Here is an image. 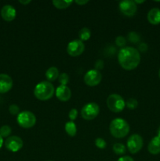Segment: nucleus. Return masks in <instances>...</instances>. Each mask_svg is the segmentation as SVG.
Returning a JSON list of instances; mask_svg holds the SVG:
<instances>
[{"label":"nucleus","mask_w":160,"mask_h":161,"mask_svg":"<svg viewBox=\"0 0 160 161\" xmlns=\"http://www.w3.org/2000/svg\"><path fill=\"white\" fill-rule=\"evenodd\" d=\"M118 61L122 69L126 71H131L139 65L141 54L138 50L134 47H123L118 53Z\"/></svg>","instance_id":"f257e3e1"},{"label":"nucleus","mask_w":160,"mask_h":161,"mask_svg":"<svg viewBox=\"0 0 160 161\" xmlns=\"http://www.w3.org/2000/svg\"><path fill=\"white\" fill-rule=\"evenodd\" d=\"M130 125L122 118H115L110 123V134L115 138H122L130 132Z\"/></svg>","instance_id":"f03ea898"},{"label":"nucleus","mask_w":160,"mask_h":161,"mask_svg":"<svg viewBox=\"0 0 160 161\" xmlns=\"http://www.w3.org/2000/svg\"><path fill=\"white\" fill-rule=\"evenodd\" d=\"M55 93V88L50 82L42 81L38 83L34 90V95L38 100L47 101L51 98Z\"/></svg>","instance_id":"7ed1b4c3"},{"label":"nucleus","mask_w":160,"mask_h":161,"mask_svg":"<svg viewBox=\"0 0 160 161\" xmlns=\"http://www.w3.org/2000/svg\"><path fill=\"white\" fill-rule=\"evenodd\" d=\"M108 108L113 113H120L125 107V102L123 97L118 94H110L107 98Z\"/></svg>","instance_id":"20e7f679"},{"label":"nucleus","mask_w":160,"mask_h":161,"mask_svg":"<svg viewBox=\"0 0 160 161\" xmlns=\"http://www.w3.org/2000/svg\"><path fill=\"white\" fill-rule=\"evenodd\" d=\"M17 124L21 127L29 129L34 127L36 124V116L33 113L30 111L20 112L17 115Z\"/></svg>","instance_id":"39448f33"},{"label":"nucleus","mask_w":160,"mask_h":161,"mask_svg":"<svg viewBox=\"0 0 160 161\" xmlns=\"http://www.w3.org/2000/svg\"><path fill=\"white\" fill-rule=\"evenodd\" d=\"M100 113V107L95 102H89L82 108L81 116L86 120L94 119Z\"/></svg>","instance_id":"423d86ee"},{"label":"nucleus","mask_w":160,"mask_h":161,"mask_svg":"<svg viewBox=\"0 0 160 161\" xmlns=\"http://www.w3.org/2000/svg\"><path fill=\"white\" fill-rule=\"evenodd\" d=\"M143 145H144V141L141 135L137 134L132 135L127 140V149L129 152L132 154H136L141 151L142 149Z\"/></svg>","instance_id":"0eeeda50"},{"label":"nucleus","mask_w":160,"mask_h":161,"mask_svg":"<svg viewBox=\"0 0 160 161\" xmlns=\"http://www.w3.org/2000/svg\"><path fill=\"white\" fill-rule=\"evenodd\" d=\"M119 9L126 17H133L137 11V5L133 0H123L119 3Z\"/></svg>","instance_id":"6e6552de"},{"label":"nucleus","mask_w":160,"mask_h":161,"mask_svg":"<svg viewBox=\"0 0 160 161\" xmlns=\"http://www.w3.org/2000/svg\"><path fill=\"white\" fill-rule=\"evenodd\" d=\"M85 50V44L79 39L72 40L67 44V52L71 57L80 56Z\"/></svg>","instance_id":"1a4fd4ad"},{"label":"nucleus","mask_w":160,"mask_h":161,"mask_svg":"<svg viewBox=\"0 0 160 161\" xmlns=\"http://www.w3.org/2000/svg\"><path fill=\"white\" fill-rule=\"evenodd\" d=\"M102 75L100 71L96 69H91L88 71L84 75V82L87 86H97L101 82Z\"/></svg>","instance_id":"9d476101"},{"label":"nucleus","mask_w":160,"mask_h":161,"mask_svg":"<svg viewBox=\"0 0 160 161\" xmlns=\"http://www.w3.org/2000/svg\"><path fill=\"white\" fill-rule=\"evenodd\" d=\"M24 146L23 140L18 136L8 137L5 141V146L8 150L13 153L18 152L22 149Z\"/></svg>","instance_id":"9b49d317"},{"label":"nucleus","mask_w":160,"mask_h":161,"mask_svg":"<svg viewBox=\"0 0 160 161\" xmlns=\"http://www.w3.org/2000/svg\"><path fill=\"white\" fill-rule=\"evenodd\" d=\"M55 94L58 100L63 102H66L70 100L71 97H72V91L67 86L60 85L55 91Z\"/></svg>","instance_id":"f8f14e48"},{"label":"nucleus","mask_w":160,"mask_h":161,"mask_svg":"<svg viewBox=\"0 0 160 161\" xmlns=\"http://www.w3.org/2000/svg\"><path fill=\"white\" fill-rule=\"evenodd\" d=\"M13 87V80L9 75L0 74V93L4 94L10 91Z\"/></svg>","instance_id":"ddd939ff"},{"label":"nucleus","mask_w":160,"mask_h":161,"mask_svg":"<svg viewBox=\"0 0 160 161\" xmlns=\"http://www.w3.org/2000/svg\"><path fill=\"white\" fill-rule=\"evenodd\" d=\"M1 16L6 21H12L17 16V11L11 5H5L1 9Z\"/></svg>","instance_id":"4468645a"},{"label":"nucleus","mask_w":160,"mask_h":161,"mask_svg":"<svg viewBox=\"0 0 160 161\" xmlns=\"http://www.w3.org/2000/svg\"><path fill=\"white\" fill-rule=\"evenodd\" d=\"M147 18L149 23L152 25H157L160 24V9L152 8L147 13Z\"/></svg>","instance_id":"2eb2a0df"},{"label":"nucleus","mask_w":160,"mask_h":161,"mask_svg":"<svg viewBox=\"0 0 160 161\" xmlns=\"http://www.w3.org/2000/svg\"><path fill=\"white\" fill-rule=\"evenodd\" d=\"M147 150L152 155H157L160 153V138L155 136L151 140L147 146Z\"/></svg>","instance_id":"dca6fc26"},{"label":"nucleus","mask_w":160,"mask_h":161,"mask_svg":"<svg viewBox=\"0 0 160 161\" xmlns=\"http://www.w3.org/2000/svg\"><path fill=\"white\" fill-rule=\"evenodd\" d=\"M59 75V70L57 69V68L54 67V66L49 68L45 72V78L48 82L55 81L56 79H58Z\"/></svg>","instance_id":"f3484780"},{"label":"nucleus","mask_w":160,"mask_h":161,"mask_svg":"<svg viewBox=\"0 0 160 161\" xmlns=\"http://www.w3.org/2000/svg\"><path fill=\"white\" fill-rule=\"evenodd\" d=\"M64 129H65L66 133H67L69 136L74 137L76 135L77 127L73 121H68V122L66 123L65 126H64Z\"/></svg>","instance_id":"a211bd4d"},{"label":"nucleus","mask_w":160,"mask_h":161,"mask_svg":"<svg viewBox=\"0 0 160 161\" xmlns=\"http://www.w3.org/2000/svg\"><path fill=\"white\" fill-rule=\"evenodd\" d=\"M73 1H69V0H53V5L59 9H67V7L72 4Z\"/></svg>","instance_id":"6ab92c4d"},{"label":"nucleus","mask_w":160,"mask_h":161,"mask_svg":"<svg viewBox=\"0 0 160 161\" xmlns=\"http://www.w3.org/2000/svg\"><path fill=\"white\" fill-rule=\"evenodd\" d=\"M91 37V31L88 28H83L78 32V38L82 42L89 40Z\"/></svg>","instance_id":"aec40b11"},{"label":"nucleus","mask_w":160,"mask_h":161,"mask_svg":"<svg viewBox=\"0 0 160 161\" xmlns=\"http://www.w3.org/2000/svg\"><path fill=\"white\" fill-rule=\"evenodd\" d=\"M125 147L122 143H115L113 146V151L117 155H123L125 153Z\"/></svg>","instance_id":"412c9836"},{"label":"nucleus","mask_w":160,"mask_h":161,"mask_svg":"<svg viewBox=\"0 0 160 161\" xmlns=\"http://www.w3.org/2000/svg\"><path fill=\"white\" fill-rule=\"evenodd\" d=\"M127 39L128 41H130L132 43H137L140 42V39H141V36H139V34L135 31H130V33H128V36H127Z\"/></svg>","instance_id":"4be33fe9"},{"label":"nucleus","mask_w":160,"mask_h":161,"mask_svg":"<svg viewBox=\"0 0 160 161\" xmlns=\"http://www.w3.org/2000/svg\"><path fill=\"white\" fill-rule=\"evenodd\" d=\"M12 132V129L9 125H3L0 127V136L2 138H7Z\"/></svg>","instance_id":"5701e85b"},{"label":"nucleus","mask_w":160,"mask_h":161,"mask_svg":"<svg viewBox=\"0 0 160 161\" xmlns=\"http://www.w3.org/2000/svg\"><path fill=\"white\" fill-rule=\"evenodd\" d=\"M125 105L129 109H135L137 108L138 106V102L136 99L135 98H129L128 100L125 102Z\"/></svg>","instance_id":"b1692460"},{"label":"nucleus","mask_w":160,"mask_h":161,"mask_svg":"<svg viewBox=\"0 0 160 161\" xmlns=\"http://www.w3.org/2000/svg\"><path fill=\"white\" fill-rule=\"evenodd\" d=\"M58 80H59V83H61V85L67 86L69 82V75L65 72H63V73L60 74L59 77H58Z\"/></svg>","instance_id":"393cba45"},{"label":"nucleus","mask_w":160,"mask_h":161,"mask_svg":"<svg viewBox=\"0 0 160 161\" xmlns=\"http://www.w3.org/2000/svg\"><path fill=\"white\" fill-rule=\"evenodd\" d=\"M115 44L117 47L123 48V47L125 46V44H126V39L124 38L123 36H119L116 37L115 41Z\"/></svg>","instance_id":"a878e982"},{"label":"nucleus","mask_w":160,"mask_h":161,"mask_svg":"<svg viewBox=\"0 0 160 161\" xmlns=\"http://www.w3.org/2000/svg\"><path fill=\"white\" fill-rule=\"evenodd\" d=\"M95 146H97L98 149H104L106 148L107 146V142H105L104 139H103L102 138H97L95 140Z\"/></svg>","instance_id":"bb28decb"},{"label":"nucleus","mask_w":160,"mask_h":161,"mask_svg":"<svg viewBox=\"0 0 160 161\" xmlns=\"http://www.w3.org/2000/svg\"><path fill=\"white\" fill-rule=\"evenodd\" d=\"M9 112L12 115H18L20 113V108H19V106L17 105L13 104V105H9Z\"/></svg>","instance_id":"cd10ccee"},{"label":"nucleus","mask_w":160,"mask_h":161,"mask_svg":"<svg viewBox=\"0 0 160 161\" xmlns=\"http://www.w3.org/2000/svg\"><path fill=\"white\" fill-rule=\"evenodd\" d=\"M78 110L76 108H72L68 113V117L70 119V121H75L78 116Z\"/></svg>","instance_id":"c85d7f7f"},{"label":"nucleus","mask_w":160,"mask_h":161,"mask_svg":"<svg viewBox=\"0 0 160 161\" xmlns=\"http://www.w3.org/2000/svg\"><path fill=\"white\" fill-rule=\"evenodd\" d=\"M104 62L103 60H97L95 63V69L97 71H100L101 69H104Z\"/></svg>","instance_id":"c756f323"},{"label":"nucleus","mask_w":160,"mask_h":161,"mask_svg":"<svg viewBox=\"0 0 160 161\" xmlns=\"http://www.w3.org/2000/svg\"><path fill=\"white\" fill-rule=\"evenodd\" d=\"M147 48H148V47H147V43H145V42H141L138 45V51L145 52L147 50Z\"/></svg>","instance_id":"7c9ffc66"},{"label":"nucleus","mask_w":160,"mask_h":161,"mask_svg":"<svg viewBox=\"0 0 160 161\" xmlns=\"http://www.w3.org/2000/svg\"><path fill=\"white\" fill-rule=\"evenodd\" d=\"M117 161H134V160L129 156H124V157H120Z\"/></svg>","instance_id":"2f4dec72"},{"label":"nucleus","mask_w":160,"mask_h":161,"mask_svg":"<svg viewBox=\"0 0 160 161\" xmlns=\"http://www.w3.org/2000/svg\"><path fill=\"white\" fill-rule=\"evenodd\" d=\"M75 3H76V4L78 5H80V6H83V5H86L88 3H89V1L88 0H76V1H75Z\"/></svg>","instance_id":"473e14b6"},{"label":"nucleus","mask_w":160,"mask_h":161,"mask_svg":"<svg viewBox=\"0 0 160 161\" xmlns=\"http://www.w3.org/2000/svg\"><path fill=\"white\" fill-rule=\"evenodd\" d=\"M19 3H21V4H23V5H28L31 3V0H27V1H22V0H20V1H19Z\"/></svg>","instance_id":"72a5a7b5"},{"label":"nucleus","mask_w":160,"mask_h":161,"mask_svg":"<svg viewBox=\"0 0 160 161\" xmlns=\"http://www.w3.org/2000/svg\"><path fill=\"white\" fill-rule=\"evenodd\" d=\"M135 3H136V5L137 4H141V3H144V0H142V1H138V0H135Z\"/></svg>","instance_id":"f704fd0d"},{"label":"nucleus","mask_w":160,"mask_h":161,"mask_svg":"<svg viewBox=\"0 0 160 161\" xmlns=\"http://www.w3.org/2000/svg\"><path fill=\"white\" fill-rule=\"evenodd\" d=\"M3 145V138H2V137L0 136V149H1V148H2Z\"/></svg>","instance_id":"c9c22d12"},{"label":"nucleus","mask_w":160,"mask_h":161,"mask_svg":"<svg viewBox=\"0 0 160 161\" xmlns=\"http://www.w3.org/2000/svg\"><path fill=\"white\" fill-rule=\"evenodd\" d=\"M157 136L159 137V138H160V127H158V130H157Z\"/></svg>","instance_id":"e433bc0d"},{"label":"nucleus","mask_w":160,"mask_h":161,"mask_svg":"<svg viewBox=\"0 0 160 161\" xmlns=\"http://www.w3.org/2000/svg\"><path fill=\"white\" fill-rule=\"evenodd\" d=\"M158 77L160 78V69H159V71H158Z\"/></svg>","instance_id":"4c0bfd02"},{"label":"nucleus","mask_w":160,"mask_h":161,"mask_svg":"<svg viewBox=\"0 0 160 161\" xmlns=\"http://www.w3.org/2000/svg\"><path fill=\"white\" fill-rule=\"evenodd\" d=\"M47 161H52V160H47Z\"/></svg>","instance_id":"58836bf2"}]
</instances>
